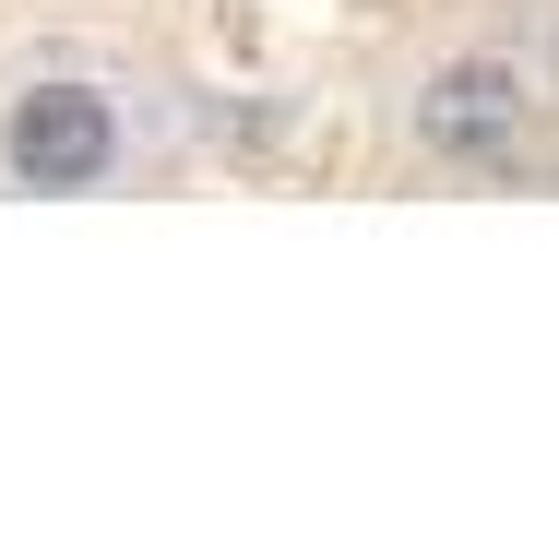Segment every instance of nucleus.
<instances>
[{
	"label": "nucleus",
	"mask_w": 559,
	"mask_h": 547,
	"mask_svg": "<svg viewBox=\"0 0 559 547\" xmlns=\"http://www.w3.org/2000/svg\"><path fill=\"white\" fill-rule=\"evenodd\" d=\"M524 119H536V96H524L512 60H441V72L417 84V143H429L441 167H500V155L524 143Z\"/></svg>",
	"instance_id": "2"
},
{
	"label": "nucleus",
	"mask_w": 559,
	"mask_h": 547,
	"mask_svg": "<svg viewBox=\"0 0 559 547\" xmlns=\"http://www.w3.org/2000/svg\"><path fill=\"white\" fill-rule=\"evenodd\" d=\"M0 167H12V191H48V203L108 191L119 179V96L108 84H24L12 119H0Z\"/></svg>",
	"instance_id": "1"
}]
</instances>
